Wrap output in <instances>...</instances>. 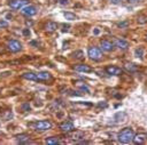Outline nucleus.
<instances>
[{
    "label": "nucleus",
    "mask_w": 147,
    "mask_h": 145,
    "mask_svg": "<svg viewBox=\"0 0 147 145\" xmlns=\"http://www.w3.org/2000/svg\"><path fill=\"white\" fill-rule=\"evenodd\" d=\"M134 136V131L131 127H126V128H123L118 135H117V139L119 143L122 144H129L130 142H132V138Z\"/></svg>",
    "instance_id": "nucleus-1"
},
{
    "label": "nucleus",
    "mask_w": 147,
    "mask_h": 145,
    "mask_svg": "<svg viewBox=\"0 0 147 145\" xmlns=\"http://www.w3.org/2000/svg\"><path fill=\"white\" fill-rule=\"evenodd\" d=\"M30 127L33 128L34 130L44 131V130H48V129L52 128V122L48 121V120H40V121H36V122L31 123Z\"/></svg>",
    "instance_id": "nucleus-2"
},
{
    "label": "nucleus",
    "mask_w": 147,
    "mask_h": 145,
    "mask_svg": "<svg viewBox=\"0 0 147 145\" xmlns=\"http://www.w3.org/2000/svg\"><path fill=\"white\" fill-rule=\"evenodd\" d=\"M87 55L93 61H100L102 58V51L98 47H90L87 50Z\"/></svg>",
    "instance_id": "nucleus-3"
},
{
    "label": "nucleus",
    "mask_w": 147,
    "mask_h": 145,
    "mask_svg": "<svg viewBox=\"0 0 147 145\" xmlns=\"http://www.w3.org/2000/svg\"><path fill=\"white\" fill-rule=\"evenodd\" d=\"M7 48H8V50L11 51V53H17V51H20V50L22 49V45H21V42L17 41V40H10V41L8 42V45H7Z\"/></svg>",
    "instance_id": "nucleus-4"
},
{
    "label": "nucleus",
    "mask_w": 147,
    "mask_h": 145,
    "mask_svg": "<svg viewBox=\"0 0 147 145\" xmlns=\"http://www.w3.org/2000/svg\"><path fill=\"white\" fill-rule=\"evenodd\" d=\"M37 8L34 7V6H31V5H29V6H25V7H23L22 8V10H21V13H22V15H24V16H33V15H36L37 14Z\"/></svg>",
    "instance_id": "nucleus-5"
},
{
    "label": "nucleus",
    "mask_w": 147,
    "mask_h": 145,
    "mask_svg": "<svg viewBox=\"0 0 147 145\" xmlns=\"http://www.w3.org/2000/svg\"><path fill=\"white\" fill-rule=\"evenodd\" d=\"M59 128H60L61 131H63V132H68V134H69L70 131L75 130V126H74V123H72L71 121H64V122L60 123Z\"/></svg>",
    "instance_id": "nucleus-6"
},
{
    "label": "nucleus",
    "mask_w": 147,
    "mask_h": 145,
    "mask_svg": "<svg viewBox=\"0 0 147 145\" xmlns=\"http://www.w3.org/2000/svg\"><path fill=\"white\" fill-rule=\"evenodd\" d=\"M28 3V0H9L8 1V6L13 9H20L23 8L24 5Z\"/></svg>",
    "instance_id": "nucleus-7"
},
{
    "label": "nucleus",
    "mask_w": 147,
    "mask_h": 145,
    "mask_svg": "<svg viewBox=\"0 0 147 145\" xmlns=\"http://www.w3.org/2000/svg\"><path fill=\"white\" fill-rule=\"evenodd\" d=\"M106 72L110 75H121L123 73V70L118 66H114V65H110V66H107L106 67Z\"/></svg>",
    "instance_id": "nucleus-8"
},
{
    "label": "nucleus",
    "mask_w": 147,
    "mask_h": 145,
    "mask_svg": "<svg viewBox=\"0 0 147 145\" xmlns=\"http://www.w3.org/2000/svg\"><path fill=\"white\" fill-rule=\"evenodd\" d=\"M146 140H147V134L146 132H139V134L134 135L132 138V142L134 144H142Z\"/></svg>",
    "instance_id": "nucleus-9"
},
{
    "label": "nucleus",
    "mask_w": 147,
    "mask_h": 145,
    "mask_svg": "<svg viewBox=\"0 0 147 145\" xmlns=\"http://www.w3.org/2000/svg\"><path fill=\"white\" fill-rule=\"evenodd\" d=\"M15 138H16V142L20 143V144H29V143H31L30 136L28 134H20Z\"/></svg>",
    "instance_id": "nucleus-10"
},
{
    "label": "nucleus",
    "mask_w": 147,
    "mask_h": 145,
    "mask_svg": "<svg viewBox=\"0 0 147 145\" xmlns=\"http://www.w3.org/2000/svg\"><path fill=\"white\" fill-rule=\"evenodd\" d=\"M115 46L118 48V49H122V50H126L129 47H130V43L123 39H116L115 40Z\"/></svg>",
    "instance_id": "nucleus-11"
},
{
    "label": "nucleus",
    "mask_w": 147,
    "mask_h": 145,
    "mask_svg": "<svg viewBox=\"0 0 147 145\" xmlns=\"http://www.w3.org/2000/svg\"><path fill=\"white\" fill-rule=\"evenodd\" d=\"M74 70L75 71H78V72H84V73L92 72L91 66H88L86 64H76V65H74Z\"/></svg>",
    "instance_id": "nucleus-12"
},
{
    "label": "nucleus",
    "mask_w": 147,
    "mask_h": 145,
    "mask_svg": "<svg viewBox=\"0 0 147 145\" xmlns=\"http://www.w3.org/2000/svg\"><path fill=\"white\" fill-rule=\"evenodd\" d=\"M100 46L105 51H111L114 49V43L111 41H108V40H101Z\"/></svg>",
    "instance_id": "nucleus-13"
},
{
    "label": "nucleus",
    "mask_w": 147,
    "mask_h": 145,
    "mask_svg": "<svg viewBox=\"0 0 147 145\" xmlns=\"http://www.w3.org/2000/svg\"><path fill=\"white\" fill-rule=\"evenodd\" d=\"M70 135H69V137L72 139V140H79V139H82L83 137H84V132L83 131H80V130H72V131H70L69 132Z\"/></svg>",
    "instance_id": "nucleus-14"
},
{
    "label": "nucleus",
    "mask_w": 147,
    "mask_h": 145,
    "mask_svg": "<svg viewBox=\"0 0 147 145\" xmlns=\"http://www.w3.org/2000/svg\"><path fill=\"white\" fill-rule=\"evenodd\" d=\"M22 78H24L26 80H31V81H38L37 73H33V72H25L22 74Z\"/></svg>",
    "instance_id": "nucleus-15"
},
{
    "label": "nucleus",
    "mask_w": 147,
    "mask_h": 145,
    "mask_svg": "<svg viewBox=\"0 0 147 145\" xmlns=\"http://www.w3.org/2000/svg\"><path fill=\"white\" fill-rule=\"evenodd\" d=\"M75 86H76L78 89H80L82 91L90 92V88H88V86H87L85 82H83V81H75Z\"/></svg>",
    "instance_id": "nucleus-16"
},
{
    "label": "nucleus",
    "mask_w": 147,
    "mask_h": 145,
    "mask_svg": "<svg viewBox=\"0 0 147 145\" xmlns=\"http://www.w3.org/2000/svg\"><path fill=\"white\" fill-rule=\"evenodd\" d=\"M124 67H125V70H126L127 72H131V73H134V72L138 71V66H137L134 63H130V62H127V63L124 64Z\"/></svg>",
    "instance_id": "nucleus-17"
},
{
    "label": "nucleus",
    "mask_w": 147,
    "mask_h": 145,
    "mask_svg": "<svg viewBox=\"0 0 147 145\" xmlns=\"http://www.w3.org/2000/svg\"><path fill=\"white\" fill-rule=\"evenodd\" d=\"M37 76H38V81H46L52 78L51 73H48V72H38Z\"/></svg>",
    "instance_id": "nucleus-18"
},
{
    "label": "nucleus",
    "mask_w": 147,
    "mask_h": 145,
    "mask_svg": "<svg viewBox=\"0 0 147 145\" xmlns=\"http://www.w3.org/2000/svg\"><path fill=\"white\" fill-rule=\"evenodd\" d=\"M57 29V24L55 22H48L46 25H45V30L48 32V33H52L54 31H56Z\"/></svg>",
    "instance_id": "nucleus-19"
},
{
    "label": "nucleus",
    "mask_w": 147,
    "mask_h": 145,
    "mask_svg": "<svg viewBox=\"0 0 147 145\" xmlns=\"http://www.w3.org/2000/svg\"><path fill=\"white\" fill-rule=\"evenodd\" d=\"M45 143L46 144H49V145H54V144H61V139L59 137H47L45 139Z\"/></svg>",
    "instance_id": "nucleus-20"
},
{
    "label": "nucleus",
    "mask_w": 147,
    "mask_h": 145,
    "mask_svg": "<svg viewBox=\"0 0 147 145\" xmlns=\"http://www.w3.org/2000/svg\"><path fill=\"white\" fill-rule=\"evenodd\" d=\"M75 59H78V61H80V59H83L84 58V53H83V50H75L74 53H72V55H71Z\"/></svg>",
    "instance_id": "nucleus-21"
},
{
    "label": "nucleus",
    "mask_w": 147,
    "mask_h": 145,
    "mask_svg": "<svg viewBox=\"0 0 147 145\" xmlns=\"http://www.w3.org/2000/svg\"><path fill=\"white\" fill-rule=\"evenodd\" d=\"M63 15H64V18L68 19V21H75V19L77 18V16H76L75 14L70 13V11H67V13H64Z\"/></svg>",
    "instance_id": "nucleus-22"
},
{
    "label": "nucleus",
    "mask_w": 147,
    "mask_h": 145,
    "mask_svg": "<svg viewBox=\"0 0 147 145\" xmlns=\"http://www.w3.org/2000/svg\"><path fill=\"white\" fill-rule=\"evenodd\" d=\"M134 55L138 57V58H140V59H142V56H144V49L140 47V48H137L136 50H134Z\"/></svg>",
    "instance_id": "nucleus-23"
},
{
    "label": "nucleus",
    "mask_w": 147,
    "mask_h": 145,
    "mask_svg": "<svg viewBox=\"0 0 147 145\" xmlns=\"http://www.w3.org/2000/svg\"><path fill=\"white\" fill-rule=\"evenodd\" d=\"M1 116H2V119H3V120H10V119H11V116H13V113H11V111H9V110H8V111H6L5 113H2V115H1Z\"/></svg>",
    "instance_id": "nucleus-24"
},
{
    "label": "nucleus",
    "mask_w": 147,
    "mask_h": 145,
    "mask_svg": "<svg viewBox=\"0 0 147 145\" xmlns=\"http://www.w3.org/2000/svg\"><path fill=\"white\" fill-rule=\"evenodd\" d=\"M22 110L24 111V112H29L31 108H30V105H29V103H24L23 105H22Z\"/></svg>",
    "instance_id": "nucleus-25"
},
{
    "label": "nucleus",
    "mask_w": 147,
    "mask_h": 145,
    "mask_svg": "<svg viewBox=\"0 0 147 145\" xmlns=\"http://www.w3.org/2000/svg\"><path fill=\"white\" fill-rule=\"evenodd\" d=\"M7 26H8V22L5 21V19H0V27H1V29H5V27H7Z\"/></svg>",
    "instance_id": "nucleus-26"
},
{
    "label": "nucleus",
    "mask_w": 147,
    "mask_h": 145,
    "mask_svg": "<svg viewBox=\"0 0 147 145\" xmlns=\"http://www.w3.org/2000/svg\"><path fill=\"white\" fill-rule=\"evenodd\" d=\"M146 22H147L146 17H144V16H141V17H138V23L142 24V23H146Z\"/></svg>",
    "instance_id": "nucleus-27"
},
{
    "label": "nucleus",
    "mask_w": 147,
    "mask_h": 145,
    "mask_svg": "<svg viewBox=\"0 0 147 145\" xmlns=\"http://www.w3.org/2000/svg\"><path fill=\"white\" fill-rule=\"evenodd\" d=\"M127 24H129V22H127V21H125V22H121V23H118L117 25H118L119 27H126V26H127Z\"/></svg>",
    "instance_id": "nucleus-28"
},
{
    "label": "nucleus",
    "mask_w": 147,
    "mask_h": 145,
    "mask_svg": "<svg viewBox=\"0 0 147 145\" xmlns=\"http://www.w3.org/2000/svg\"><path fill=\"white\" fill-rule=\"evenodd\" d=\"M23 34H24L25 37H29V35H30V30H29V29H24V30H23Z\"/></svg>",
    "instance_id": "nucleus-29"
},
{
    "label": "nucleus",
    "mask_w": 147,
    "mask_h": 145,
    "mask_svg": "<svg viewBox=\"0 0 147 145\" xmlns=\"http://www.w3.org/2000/svg\"><path fill=\"white\" fill-rule=\"evenodd\" d=\"M109 2L113 3V5H118V3L122 2V0H109Z\"/></svg>",
    "instance_id": "nucleus-30"
},
{
    "label": "nucleus",
    "mask_w": 147,
    "mask_h": 145,
    "mask_svg": "<svg viewBox=\"0 0 147 145\" xmlns=\"http://www.w3.org/2000/svg\"><path fill=\"white\" fill-rule=\"evenodd\" d=\"M69 27H70V25H63L62 32H68V31H69Z\"/></svg>",
    "instance_id": "nucleus-31"
},
{
    "label": "nucleus",
    "mask_w": 147,
    "mask_h": 145,
    "mask_svg": "<svg viewBox=\"0 0 147 145\" xmlns=\"http://www.w3.org/2000/svg\"><path fill=\"white\" fill-rule=\"evenodd\" d=\"M98 106H99V107H107V103H105V102L101 103V102H100V103L98 104Z\"/></svg>",
    "instance_id": "nucleus-32"
},
{
    "label": "nucleus",
    "mask_w": 147,
    "mask_h": 145,
    "mask_svg": "<svg viewBox=\"0 0 147 145\" xmlns=\"http://www.w3.org/2000/svg\"><path fill=\"white\" fill-rule=\"evenodd\" d=\"M60 3H61V5H68V3H69V0H61Z\"/></svg>",
    "instance_id": "nucleus-33"
},
{
    "label": "nucleus",
    "mask_w": 147,
    "mask_h": 145,
    "mask_svg": "<svg viewBox=\"0 0 147 145\" xmlns=\"http://www.w3.org/2000/svg\"><path fill=\"white\" fill-rule=\"evenodd\" d=\"M93 33H94V34L96 35V34H99V33H100V30H99V29L96 27V29H94V31H93Z\"/></svg>",
    "instance_id": "nucleus-34"
},
{
    "label": "nucleus",
    "mask_w": 147,
    "mask_h": 145,
    "mask_svg": "<svg viewBox=\"0 0 147 145\" xmlns=\"http://www.w3.org/2000/svg\"><path fill=\"white\" fill-rule=\"evenodd\" d=\"M90 142H87V140H82V142H78V144H88Z\"/></svg>",
    "instance_id": "nucleus-35"
},
{
    "label": "nucleus",
    "mask_w": 147,
    "mask_h": 145,
    "mask_svg": "<svg viewBox=\"0 0 147 145\" xmlns=\"http://www.w3.org/2000/svg\"><path fill=\"white\" fill-rule=\"evenodd\" d=\"M130 2H137V1H140V0H129Z\"/></svg>",
    "instance_id": "nucleus-36"
}]
</instances>
